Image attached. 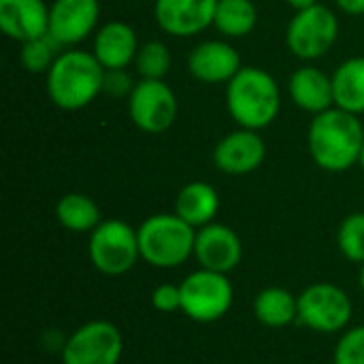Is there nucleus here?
I'll return each instance as SVG.
<instances>
[{"mask_svg": "<svg viewBox=\"0 0 364 364\" xmlns=\"http://www.w3.org/2000/svg\"><path fill=\"white\" fill-rule=\"evenodd\" d=\"M358 117L339 107L314 115L307 130V149L322 171L346 173L360 162L364 128Z\"/></svg>", "mask_w": 364, "mask_h": 364, "instance_id": "1", "label": "nucleus"}, {"mask_svg": "<svg viewBox=\"0 0 364 364\" xmlns=\"http://www.w3.org/2000/svg\"><path fill=\"white\" fill-rule=\"evenodd\" d=\"M105 68L92 51H62L47 77V96L62 111H81L92 105L105 87Z\"/></svg>", "mask_w": 364, "mask_h": 364, "instance_id": "2", "label": "nucleus"}, {"mask_svg": "<svg viewBox=\"0 0 364 364\" xmlns=\"http://www.w3.org/2000/svg\"><path fill=\"white\" fill-rule=\"evenodd\" d=\"M226 109L239 128L262 130L282 109V92L275 77L260 66H243L226 83Z\"/></svg>", "mask_w": 364, "mask_h": 364, "instance_id": "3", "label": "nucleus"}, {"mask_svg": "<svg viewBox=\"0 0 364 364\" xmlns=\"http://www.w3.org/2000/svg\"><path fill=\"white\" fill-rule=\"evenodd\" d=\"M136 235L141 260L156 269H175L194 256L196 228L177 213H156L147 218L136 228Z\"/></svg>", "mask_w": 364, "mask_h": 364, "instance_id": "4", "label": "nucleus"}, {"mask_svg": "<svg viewBox=\"0 0 364 364\" xmlns=\"http://www.w3.org/2000/svg\"><path fill=\"white\" fill-rule=\"evenodd\" d=\"M87 252L98 273L109 277L124 275L141 260L136 228L124 220H102L98 228L90 232Z\"/></svg>", "mask_w": 364, "mask_h": 364, "instance_id": "5", "label": "nucleus"}, {"mask_svg": "<svg viewBox=\"0 0 364 364\" xmlns=\"http://www.w3.org/2000/svg\"><path fill=\"white\" fill-rule=\"evenodd\" d=\"M339 17L324 4L296 11L286 28V45L299 60L314 62L324 58L337 43Z\"/></svg>", "mask_w": 364, "mask_h": 364, "instance_id": "6", "label": "nucleus"}, {"mask_svg": "<svg viewBox=\"0 0 364 364\" xmlns=\"http://www.w3.org/2000/svg\"><path fill=\"white\" fill-rule=\"evenodd\" d=\"M181 311L200 324L222 320L232 307L235 290L226 273L209 269L194 271L181 284Z\"/></svg>", "mask_w": 364, "mask_h": 364, "instance_id": "7", "label": "nucleus"}, {"mask_svg": "<svg viewBox=\"0 0 364 364\" xmlns=\"http://www.w3.org/2000/svg\"><path fill=\"white\" fill-rule=\"evenodd\" d=\"M177 113V96L164 79H141L128 96V115L143 132H166L175 124Z\"/></svg>", "mask_w": 364, "mask_h": 364, "instance_id": "8", "label": "nucleus"}, {"mask_svg": "<svg viewBox=\"0 0 364 364\" xmlns=\"http://www.w3.org/2000/svg\"><path fill=\"white\" fill-rule=\"evenodd\" d=\"M352 320V301L335 284H311L299 296V322L316 333H339Z\"/></svg>", "mask_w": 364, "mask_h": 364, "instance_id": "9", "label": "nucleus"}, {"mask_svg": "<svg viewBox=\"0 0 364 364\" xmlns=\"http://www.w3.org/2000/svg\"><path fill=\"white\" fill-rule=\"evenodd\" d=\"M124 337L119 328L105 320L79 326L62 346V364H119Z\"/></svg>", "mask_w": 364, "mask_h": 364, "instance_id": "10", "label": "nucleus"}, {"mask_svg": "<svg viewBox=\"0 0 364 364\" xmlns=\"http://www.w3.org/2000/svg\"><path fill=\"white\" fill-rule=\"evenodd\" d=\"M98 17V0H53L49 4V36L60 47H75L96 34Z\"/></svg>", "mask_w": 364, "mask_h": 364, "instance_id": "11", "label": "nucleus"}, {"mask_svg": "<svg viewBox=\"0 0 364 364\" xmlns=\"http://www.w3.org/2000/svg\"><path fill=\"white\" fill-rule=\"evenodd\" d=\"M218 0H154V17L160 30L175 38H188L213 26Z\"/></svg>", "mask_w": 364, "mask_h": 364, "instance_id": "12", "label": "nucleus"}, {"mask_svg": "<svg viewBox=\"0 0 364 364\" xmlns=\"http://www.w3.org/2000/svg\"><path fill=\"white\" fill-rule=\"evenodd\" d=\"M267 158V145L258 130L237 128L222 136L213 149V164L226 175H250Z\"/></svg>", "mask_w": 364, "mask_h": 364, "instance_id": "13", "label": "nucleus"}, {"mask_svg": "<svg viewBox=\"0 0 364 364\" xmlns=\"http://www.w3.org/2000/svg\"><path fill=\"white\" fill-rule=\"evenodd\" d=\"M194 258L198 260L200 269L228 275L243 258V243L230 226L211 222L196 230Z\"/></svg>", "mask_w": 364, "mask_h": 364, "instance_id": "14", "label": "nucleus"}, {"mask_svg": "<svg viewBox=\"0 0 364 364\" xmlns=\"http://www.w3.org/2000/svg\"><path fill=\"white\" fill-rule=\"evenodd\" d=\"M239 51L220 38L198 43L188 55V70L196 81L203 83H228L241 70Z\"/></svg>", "mask_w": 364, "mask_h": 364, "instance_id": "15", "label": "nucleus"}, {"mask_svg": "<svg viewBox=\"0 0 364 364\" xmlns=\"http://www.w3.org/2000/svg\"><path fill=\"white\" fill-rule=\"evenodd\" d=\"M0 30L17 43L49 34V4L45 0H0Z\"/></svg>", "mask_w": 364, "mask_h": 364, "instance_id": "16", "label": "nucleus"}, {"mask_svg": "<svg viewBox=\"0 0 364 364\" xmlns=\"http://www.w3.org/2000/svg\"><path fill=\"white\" fill-rule=\"evenodd\" d=\"M139 38L130 23L126 21H107L94 34L92 53L102 64L105 70L128 68L134 64L139 53Z\"/></svg>", "mask_w": 364, "mask_h": 364, "instance_id": "17", "label": "nucleus"}, {"mask_svg": "<svg viewBox=\"0 0 364 364\" xmlns=\"http://www.w3.org/2000/svg\"><path fill=\"white\" fill-rule=\"evenodd\" d=\"M290 98L292 102L311 115L324 113L335 107L333 94V75H326L318 66H301L290 77Z\"/></svg>", "mask_w": 364, "mask_h": 364, "instance_id": "18", "label": "nucleus"}, {"mask_svg": "<svg viewBox=\"0 0 364 364\" xmlns=\"http://www.w3.org/2000/svg\"><path fill=\"white\" fill-rule=\"evenodd\" d=\"M218 211H220V194L207 181L186 183L175 198V213L196 230L211 224Z\"/></svg>", "mask_w": 364, "mask_h": 364, "instance_id": "19", "label": "nucleus"}, {"mask_svg": "<svg viewBox=\"0 0 364 364\" xmlns=\"http://www.w3.org/2000/svg\"><path fill=\"white\" fill-rule=\"evenodd\" d=\"M335 107L363 115L364 113V55L348 58L333 73Z\"/></svg>", "mask_w": 364, "mask_h": 364, "instance_id": "20", "label": "nucleus"}, {"mask_svg": "<svg viewBox=\"0 0 364 364\" xmlns=\"http://www.w3.org/2000/svg\"><path fill=\"white\" fill-rule=\"evenodd\" d=\"M254 316L269 328H284L299 320V296L286 288H267L254 301Z\"/></svg>", "mask_w": 364, "mask_h": 364, "instance_id": "21", "label": "nucleus"}, {"mask_svg": "<svg viewBox=\"0 0 364 364\" xmlns=\"http://www.w3.org/2000/svg\"><path fill=\"white\" fill-rule=\"evenodd\" d=\"M55 218L60 222L62 228L70 230V232H92L98 228V224L102 222L100 218V209L98 205L79 192H70L64 194L58 205H55Z\"/></svg>", "mask_w": 364, "mask_h": 364, "instance_id": "22", "label": "nucleus"}, {"mask_svg": "<svg viewBox=\"0 0 364 364\" xmlns=\"http://www.w3.org/2000/svg\"><path fill=\"white\" fill-rule=\"evenodd\" d=\"M258 23V9L252 0H218L213 28L226 38H243Z\"/></svg>", "mask_w": 364, "mask_h": 364, "instance_id": "23", "label": "nucleus"}, {"mask_svg": "<svg viewBox=\"0 0 364 364\" xmlns=\"http://www.w3.org/2000/svg\"><path fill=\"white\" fill-rule=\"evenodd\" d=\"M173 58L162 41H147L139 47L134 66L141 79H164L171 70Z\"/></svg>", "mask_w": 364, "mask_h": 364, "instance_id": "24", "label": "nucleus"}, {"mask_svg": "<svg viewBox=\"0 0 364 364\" xmlns=\"http://www.w3.org/2000/svg\"><path fill=\"white\" fill-rule=\"evenodd\" d=\"M60 45L47 34L34 41H26L21 43V51H19V60L23 64V68L32 75H47L49 68L53 66Z\"/></svg>", "mask_w": 364, "mask_h": 364, "instance_id": "25", "label": "nucleus"}, {"mask_svg": "<svg viewBox=\"0 0 364 364\" xmlns=\"http://www.w3.org/2000/svg\"><path fill=\"white\" fill-rule=\"evenodd\" d=\"M337 245L341 254L356 264H364V213H350L337 232Z\"/></svg>", "mask_w": 364, "mask_h": 364, "instance_id": "26", "label": "nucleus"}, {"mask_svg": "<svg viewBox=\"0 0 364 364\" xmlns=\"http://www.w3.org/2000/svg\"><path fill=\"white\" fill-rule=\"evenodd\" d=\"M333 364H364V326L350 328L341 335Z\"/></svg>", "mask_w": 364, "mask_h": 364, "instance_id": "27", "label": "nucleus"}, {"mask_svg": "<svg viewBox=\"0 0 364 364\" xmlns=\"http://www.w3.org/2000/svg\"><path fill=\"white\" fill-rule=\"evenodd\" d=\"M151 305L160 314H173L181 311V286L162 284L151 292Z\"/></svg>", "mask_w": 364, "mask_h": 364, "instance_id": "28", "label": "nucleus"}, {"mask_svg": "<svg viewBox=\"0 0 364 364\" xmlns=\"http://www.w3.org/2000/svg\"><path fill=\"white\" fill-rule=\"evenodd\" d=\"M134 81H132V77L128 75V70L126 68H117V70H107L105 73V87H102V92H107L109 96H113V98H128L130 94H132V90H134Z\"/></svg>", "mask_w": 364, "mask_h": 364, "instance_id": "29", "label": "nucleus"}, {"mask_svg": "<svg viewBox=\"0 0 364 364\" xmlns=\"http://www.w3.org/2000/svg\"><path fill=\"white\" fill-rule=\"evenodd\" d=\"M346 15H364V0H335Z\"/></svg>", "mask_w": 364, "mask_h": 364, "instance_id": "30", "label": "nucleus"}, {"mask_svg": "<svg viewBox=\"0 0 364 364\" xmlns=\"http://www.w3.org/2000/svg\"><path fill=\"white\" fill-rule=\"evenodd\" d=\"M320 0H286L288 6H292L294 11H303V9H309L314 4H318Z\"/></svg>", "mask_w": 364, "mask_h": 364, "instance_id": "31", "label": "nucleus"}, {"mask_svg": "<svg viewBox=\"0 0 364 364\" xmlns=\"http://www.w3.org/2000/svg\"><path fill=\"white\" fill-rule=\"evenodd\" d=\"M360 288L364 292V264H360Z\"/></svg>", "mask_w": 364, "mask_h": 364, "instance_id": "32", "label": "nucleus"}, {"mask_svg": "<svg viewBox=\"0 0 364 364\" xmlns=\"http://www.w3.org/2000/svg\"><path fill=\"white\" fill-rule=\"evenodd\" d=\"M358 164H360V168L364 171V145H363V154H360V162H358Z\"/></svg>", "mask_w": 364, "mask_h": 364, "instance_id": "33", "label": "nucleus"}]
</instances>
